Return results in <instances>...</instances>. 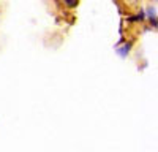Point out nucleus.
Masks as SVG:
<instances>
[{"label":"nucleus","mask_w":158,"mask_h":152,"mask_svg":"<svg viewBox=\"0 0 158 152\" xmlns=\"http://www.w3.org/2000/svg\"><path fill=\"white\" fill-rule=\"evenodd\" d=\"M130 48H131V44H130V43H127V44H125V48H122L120 51H118V53H120V56H127V53L130 51Z\"/></svg>","instance_id":"1"},{"label":"nucleus","mask_w":158,"mask_h":152,"mask_svg":"<svg viewBox=\"0 0 158 152\" xmlns=\"http://www.w3.org/2000/svg\"><path fill=\"white\" fill-rule=\"evenodd\" d=\"M65 3H67V5H70V6H71V5H76V2H71V0H67Z\"/></svg>","instance_id":"2"}]
</instances>
